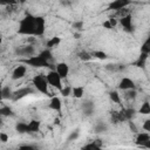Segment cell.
I'll return each mask as SVG.
<instances>
[{"label": "cell", "mask_w": 150, "mask_h": 150, "mask_svg": "<svg viewBox=\"0 0 150 150\" xmlns=\"http://www.w3.org/2000/svg\"><path fill=\"white\" fill-rule=\"evenodd\" d=\"M0 115H1V116H13V110H12L9 107L4 105V107H1V109H0Z\"/></svg>", "instance_id": "83f0119b"}, {"label": "cell", "mask_w": 150, "mask_h": 150, "mask_svg": "<svg viewBox=\"0 0 150 150\" xmlns=\"http://www.w3.org/2000/svg\"><path fill=\"white\" fill-rule=\"evenodd\" d=\"M46 76H47L48 83H49L52 87L56 88L57 90H61V89L63 88V86H62V77L59 75V73H57L56 70H50V71H48V74H47Z\"/></svg>", "instance_id": "277c9868"}, {"label": "cell", "mask_w": 150, "mask_h": 150, "mask_svg": "<svg viewBox=\"0 0 150 150\" xmlns=\"http://www.w3.org/2000/svg\"><path fill=\"white\" fill-rule=\"evenodd\" d=\"M138 112L142 115H150V102L149 101H144L142 103V105L138 109Z\"/></svg>", "instance_id": "44dd1931"}, {"label": "cell", "mask_w": 150, "mask_h": 150, "mask_svg": "<svg viewBox=\"0 0 150 150\" xmlns=\"http://www.w3.org/2000/svg\"><path fill=\"white\" fill-rule=\"evenodd\" d=\"M129 128H130V130L132 131V132H137V128H136V125L134 124V122L131 121V120H129Z\"/></svg>", "instance_id": "ab89813d"}, {"label": "cell", "mask_w": 150, "mask_h": 150, "mask_svg": "<svg viewBox=\"0 0 150 150\" xmlns=\"http://www.w3.org/2000/svg\"><path fill=\"white\" fill-rule=\"evenodd\" d=\"M19 148H20V149H28V150L35 149V146H33V145H20Z\"/></svg>", "instance_id": "7bdbcfd3"}, {"label": "cell", "mask_w": 150, "mask_h": 150, "mask_svg": "<svg viewBox=\"0 0 150 150\" xmlns=\"http://www.w3.org/2000/svg\"><path fill=\"white\" fill-rule=\"evenodd\" d=\"M32 82L34 84V87L36 88V90H39L42 94H48V81H47V76H43L42 74H38L32 79Z\"/></svg>", "instance_id": "3957f363"}, {"label": "cell", "mask_w": 150, "mask_h": 150, "mask_svg": "<svg viewBox=\"0 0 150 150\" xmlns=\"http://www.w3.org/2000/svg\"><path fill=\"white\" fill-rule=\"evenodd\" d=\"M137 93H136V89H128V90H124V97L127 100H134L136 97Z\"/></svg>", "instance_id": "4316f807"}, {"label": "cell", "mask_w": 150, "mask_h": 150, "mask_svg": "<svg viewBox=\"0 0 150 150\" xmlns=\"http://www.w3.org/2000/svg\"><path fill=\"white\" fill-rule=\"evenodd\" d=\"M40 130V121L32 120L28 123V132H38Z\"/></svg>", "instance_id": "d6986e66"}, {"label": "cell", "mask_w": 150, "mask_h": 150, "mask_svg": "<svg viewBox=\"0 0 150 150\" xmlns=\"http://www.w3.org/2000/svg\"><path fill=\"white\" fill-rule=\"evenodd\" d=\"M83 21H75L74 23H73V27L75 28V29H82L83 28Z\"/></svg>", "instance_id": "d590c367"}, {"label": "cell", "mask_w": 150, "mask_h": 150, "mask_svg": "<svg viewBox=\"0 0 150 150\" xmlns=\"http://www.w3.org/2000/svg\"><path fill=\"white\" fill-rule=\"evenodd\" d=\"M144 148H146V149H150V139L145 143V145H144Z\"/></svg>", "instance_id": "ee69618b"}, {"label": "cell", "mask_w": 150, "mask_h": 150, "mask_svg": "<svg viewBox=\"0 0 150 150\" xmlns=\"http://www.w3.org/2000/svg\"><path fill=\"white\" fill-rule=\"evenodd\" d=\"M18 2H19V4H25L26 0H18Z\"/></svg>", "instance_id": "f6af8a7d"}, {"label": "cell", "mask_w": 150, "mask_h": 150, "mask_svg": "<svg viewBox=\"0 0 150 150\" xmlns=\"http://www.w3.org/2000/svg\"><path fill=\"white\" fill-rule=\"evenodd\" d=\"M110 116H111V122L112 123H115V124H117V123H120V122H124V121H127V118H125V116H124V114H123V111H111V114H110Z\"/></svg>", "instance_id": "5bb4252c"}, {"label": "cell", "mask_w": 150, "mask_h": 150, "mask_svg": "<svg viewBox=\"0 0 150 150\" xmlns=\"http://www.w3.org/2000/svg\"><path fill=\"white\" fill-rule=\"evenodd\" d=\"M79 57H80V60H82V61H89L93 56H91L89 53H87V52H81V53H79Z\"/></svg>", "instance_id": "1f68e13d"}, {"label": "cell", "mask_w": 150, "mask_h": 150, "mask_svg": "<svg viewBox=\"0 0 150 150\" xmlns=\"http://www.w3.org/2000/svg\"><path fill=\"white\" fill-rule=\"evenodd\" d=\"M61 95L62 96H64V97H68L69 95H71V91H73V88H70V87H63L61 90Z\"/></svg>", "instance_id": "d6a6232c"}, {"label": "cell", "mask_w": 150, "mask_h": 150, "mask_svg": "<svg viewBox=\"0 0 150 150\" xmlns=\"http://www.w3.org/2000/svg\"><path fill=\"white\" fill-rule=\"evenodd\" d=\"M122 111H123V114H124L127 121L131 120V118L135 116V114H136V110H135L134 108H127V109H123Z\"/></svg>", "instance_id": "484cf974"}, {"label": "cell", "mask_w": 150, "mask_h": 150, "mask_svg": "<svg viewBox=\"0 0 150 150\" xmlns=\"http://www.w3.org/2000/svg\"><path fill=\"white\" fill-rule=\"evenodd\" d=\"M18 0H0L1 6H8V5H16Z\"/></svg>", "instance_id": "e575fe53"}, {"label": "cell", "mask_w": 150, "mask_h": 150, "mask_svg": "<svg viewBox=\"0 0 150 150\" xmlns=\"http://www.w3.org/2000/svg\"><path fill=\"white\" fill-rule=\"evenodd\" d=\"M141 52H143V53H150V36L144 41V43L142 45V47H141Z\"/></svg>", "instance_id": "f1b7e54d"}, {"label": "cell", "mask_w": 150, "mask_h": 150, "mask_svg": "<svg viewBox=\"0 0 150 150\" xmlns=\"http://www.w3.org/2000/svg\"><path fill=\"white\" fill-rule=\"evenodd\" d=\"M49 108L52 110H55V111H61V108H62V102L61 100L57 97V96H54L50 98L49 101Z\"/></svg>", "instance_id": "4fadbf2b"}, {"label": "cell", "mask_w": 150, "mask_h": 150, "mask_svg": "<svg viewBox=\"0 0 150 150\" xmlns=\"http://www.w3.org/2000/svg\"><path fill=\"white\" fill-rule=\"evenodd\" d=\"M55 70L59 73V75L62 79H66L68 76V74H69V66L67 63H64V62H60V63L56 64Z\"/></svg>", "instance_id": "7c38bea8"}, {"label": "cell", "mask_w": 150, "mask_h": 150, "mask_svg": "<svg viewBox=\"0 0 150 150\" xmlns=\"http://www.w3.org/2000/svg\"><path fill=\"white\" fill-rule=\"evenodd\" d=\"M61 43V38H59V36H53V38H50L48 41H47V48L48 49H52V48H55V47H57Z\"/></svg>", "instance_id": "ac0fdd59"}, {"label": "cell", "mask_w": 150, "mask_h": 150, "mask_svg": "<svg viewBox=\"0 0 150 150\" xmlns=\"http://www.w3.org/2000/svg\"><path fill=\"white\" fill-rule=\"evenodd\" d=\"M84 94V88L83 87H74L73 88V91H71V95L75 97V98H81Z\"/></svg>", "instance_id": "7402d4cb"}, {"label": "cell", "mask_w": 150, "mask_h": 150, "mask_svg": "<svg viewBox=\"0 0 150 150\" xmlns=\"http://www.w3.org/2000/svg\"><path fill=\"white\" fill-rule=\"evenodd\" d=\"M77 137H79V131H73V132H71V135L68 137V141H71V139L77 138Z\"/></svg>", "instance_id": "60d3db41"}, {"label": "cell", "mask_w": 150, "mask_h": 150, "mask_svg": "<svg viewBox=\"0 0 150 150\" xmlns=\"http://www.w3.org/2000/svg\"><path fill=\"white\" fill-rule=\"evenodd\" d=\"M109 98H110L114 103L121 104V97H120V94H118L116 90H111V91L109 93Z\"/></svg>", "instance_id": "d4e9b609"}, {"label": "cell", "mask_w": 150, "mask_h": 150, "mask_svg": "<svg viewBox=\"0 0 150 150\" xmlns=\"http://www.w3.org/2000/svg\"><path fill=\"white\" fill-rule=\"evenodd\" d=\"M102 146V143H101V139H95L93 142H90L89 144L84 145L83 149H101Z\"/></svg>", "instance_id": "cb8c5ba5"}, {"label": "cell", "mask_w": 150, "mask_h": 150, "mask_svg": "<svg viewBox=\"0 0 150 150\" xmlns=\"http://www.w3.org/2000/svg\"><path fill=\"white\" fill-rule=\"evenodd\" d=\"M46 29V20L43 16L35 18V36H42Z\"/></svg>", "instance_id": "8992f818"}, {"label": "cell", "mask_w": 150, "mask_h": 150, "mask_svg": "<svg viewBox=\"0 0 150 150\" xmlns=\"http://www.w3.org/2000/svg\"><path fill=\"white\" fill-rule=\"evenodd\" d=\"M131 4V0H114L108 5V9L110 11H120L122 8H125Z\"/></svg>", "instance_id": "52a82bcc"}, {"label": "cell", "mask_w": 150, "mask_h": 150, "mask_svg": "<svg viewBox=\"0 0 150 150\" xmlns=\"http://www.w3.org/2000/svg\"><path fill=\"white\" fill-rule=\"evenodd\" d=\"M0 141H1L2 143H6V142L8 141V135L5 134V132H0Z\"/></svg>", "instance_id": "74e56055"}, {"label": "cell", "mask_w": 150, "mask_h": 150, "mask_svg": "<svg viewBox=\"0 0 150 150\" xmlns=\"http://www.w3.org/2000/svg\"><path fill=\"white\" fill-rule=\"evenodd\" d=\"M15 130H16L19 134L28 132V124H27V123H23V122H19V123H16V125H15Z\"/></svg>", "instance_id": "603a6c76"}, {"label": "cell", "mask_w": 150, "mask_h": 150, "mask_svg": "<svg viewBox=\"0 0 150 150\" xmlns=\"http://www.w3.org/2000/svg\"><path fill=\"white\" fill-rule=\"evenodd\" d=\"M93 56L96 57V59H98V60H105L108 57L107 54L104 52H102V50H95V52H93Z\"/></svg>", "instance_id": "f546056e"}, {"label": "cell", "mask_w": 150, "mask_h": 150, "mask_svg": "<svg viewBox=\"0 0 150 150\" xmlns=\"http://www.w3.org/2000/svg\"><path fill=\"white\" fill-rule=\"evenodd\" d=\"M16 53H18L19 55H22V56H27V57H29V56H32V55L34 54V48H33L32 46H25V47L19 48V49L16 50Z\"/></svg>", "instance_id": "2e32d148"}, {"label": "cell", "mask_w": 150, "mask_h": 150, "mask_svg": "<svg viewBox=\"0 0 150 150\" xmlns=\"http://www.w3.org/2000/svg\"><path fill=\"white\" fill-rule=\"evenodd\" d=\"M33 93V89L29 88V87H26V88H20L18 90H15L13 93V101H18V100H21L22 97L29 95Z\"/></svg>", "instance_id": "ba28073f"}, {"label": "cell", "mask_w": 150, "mask_h": 150, "mask_svg": "<svg viewBox=\"0 0 150 150\" xmlns=\"http://www.w3.org/2000/svg\"><path fill=\"white\" fill-rule=\"evenodd\" d=\"M22 63L27 64V66H30L33 68H43V67H50L49 64V61L47 59H45L41 54H38V55H32L29 57H26L23 60H21Z\"/></svg>", "instance_id": "7a4b0ae2"}, {"label": "cell", "mask_w": 150, "mask_h": 150, "mask_svg": "<svg viewBox=\"0 0 150 150\" xmlns=\"http://www.w3.org/2000/svg\"><path fill=\"white\" fill-rule=\"evenodd\" d=\"M136 86L134 83V81L129 77H122L120 83H118V89L121 90H128V89H135Z\"/></svg>", "instance_id": "9c48e42d"}, {"label": "cell", "mask_w": 150, "mask_h": 150, "mask_svg": "<svg viewBox=\"0 0 150 150\" xmlns=\"http://www.w3.org/2000/svg\"><path fill=\"white\" fill-rule=\"evenodd\" d=\"M74 36H75L76 39H79V38H80V34H77V33H75V34H74Z\"/></svg>", "instance_id": "bcb514c9"}, {"label": "cell", "mask_w": 150, "mask_h": 150, "mask_svg": "<svg viewBox=\"0 0 150 150\" xmlns=\"http://www.w3.org/2000/svg\"><path fill=\"white\" fill-rule=\"evenodd\" d=\"M26 71H27V68L25 64H19L14 68L13 73H12V79L13 80H19V79H22L25 75H26Z\"/></svg>", "instance_id": "30bf717a"}, {"label": "cell", "mask_w": 150, "mask_h": 150, "mask_svg": "<svg viewBox=\"0 0 150 150\" xmlns=\"http://www.w3.org/2000/svg\"><path fill=\"white\" fill-rule=\"evenodd\" d=\"M149 59V54L148 53H143L141 52L138 59L136 60V62L134 63L136 67H139V68H144L145 67V63H146V60Z\"/></svg>", "instance_id": "9a60e30c"}, {"label": "cell", "mask_w": 150, "mask_h": 150, "mask_svg": "<svg viewBox=\"0 0 150 150\" xmlns=\"http://www.w3.org/2000/svg\"><path fill=\"white\" fill-rule=\"evenodd\" d=\"M40 54H41L45 59H47L48 61L52 59V53H50V49H48V48H47V49H45V50H42Z\"/></svg>", "instance_id": "836d02e7"}, {"label": "cell", "mask_w": 150, "mask_h": 150, "mask_svg": "<svg viewBox=\"0 0 150 150\" xmlns=\"http://www.w3.org/2000/svg\"><path fill=\"white\" fill-rule=\"evenodd\" d=\"M35 18L32 14H26L19 23L18 33L21 35H35Z\"/></svg>", "instance_id": "6da1fadb"}, {"label": "cell", "mask_w": 150, "mask_h": 150, "mask_svg": "<svg viewBox=\"0 0 150 150\" xmlns=\"http://www.w3.org/2000/svg\"><path fill=\"white\" fill-rule=\"evenodd\" d=\"M143 129H144L145 131L150 132V118H148V120L144 121V123H143Z\"/></svg>", "instance_id": "8d00e7d4"}, {"label": "cell", "mask_w": 150, "mask_h": 150, "mask_svg": "<svg viewBox=\"0 0 150 150\" xmlns=\"http://www.w3.org/2000/svg\"><path fill=\"white\" fill-rule=\"evenodd\" d=\"M13 93L12 89L9 88V86L2 87L1 88V98L2 100H8V98H13Z\"/></svg>", "instance_id": "e0dca14e"}, {"label": "cell", "mask_w": 150, "mask_h": 150, "mask_svg": "<svg viewBox=\"0 0 150 150\" xmlns=\"http://www.w3.org/2000/svg\"><path fill=\"white\" fill-rule=\"evenodd\" d=\"M120 25L127 33H132L134 32V25H132V16L131 14H128L125 16L120 18Z\"/></svg>", "instance_id": "5b68a950"}, {"label": "cell", "mask_w": 150, "mask_h": 150, "mask_svg": "<svg viewBox=\"0 0 150 150\" xmlns=\"http://www.w3.org/2000/svg\"><path fill=\"white\" fill-rule=\"evenodd\" d=\"M149 59H150V53H149Z\"/></svg>", "instance_id": "7dc6e473"}, {"label": "cell", "mask_w": 150, "mask_h": 150, "mask_svg": "<svg viewBox=\"0 0 150 150\" xmlns=\"http://www.w3.org/2000/svg\"><path fill=\"white\" fill-rule=\"evenodd\" d=\"M102 26L105 28V29H112L114 27L111 26V23L109 22V20H105V21H103V23H102Z\"/></svg>", "instance_id": "f35d334b"}, {"label": "cell", "mask_w": 150, "mask_h": 150, "mask_svg": "<svg viewBox=\"0 0 150 150\" xmlns=\"http://www.w3.org/2000/svg\"><path fill=\"white\" fill-rule=\"evenodd\" d=\"M108 129V127L104 124V123H102V122H98L96 125H95V132H103V131H105Z\"/></svg>", "instance_id": "4dcf8cb0"}, {"label": "cell", "mask_w": 150, "mask_h": 150, "mask_svg": "<svg viewBox=\"0 0 150 150\" xmlns=\"http://www.w3.org/2000/svg\"><path fill=\"white\" fill-rule=\"evenodd\" d=\"M149 139H150V134H149L148 131H146V132H138L137 136H136V138H135V142H136L137 145L144 148L145 143H146Z\"/></svg>", "instance_id": "8fae6325"}, {"label": "cell", "mask_w": 150, "mask_h": 150, "mask_svg": "<svg viewBox=\"0 0 150 150\" xmlns=\"http://www.w3.org/2000/svg\"><path fill=\"white\" fill-rule=\"evenodd\" d=\"M108 20H109V22L111 23V26H112V27H115V26L117 25V20H116L115 18H112V16H110V18H109Z\"/></svg>", "instance_id": "b9f144b4"}, {"label": "cell", "mask_w": 150, "mask_h": 150, "mask_svg": "<svg viewBox=\"0 0 150 150\" xmlns=\"http://www.w3.org/2000/svg\"><path fill=\"white\" fill-rule=\"evenodd\" d=\"M82 108H83L84 114L88 115V116L91 115V114L94 112V103H93L91 101H87V102H84L83 105H82Z\"/></svg>", "instance_id": "ffe728a7"}]
</instances>
